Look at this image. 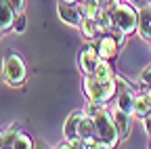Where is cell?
<instances>
[{
	"mask_svg": "<svg viewBox=\"0 0 151 149\" xmlns=\"http://www.w3.org/2000/svg\"><path fill=\"white\" fill-rule=\"evenodd\" d=\"M84 90H86V97L90 101L105 103V101H109L113 95H116V82H113V78L111 80H99L94 73H86Z\"/></svg>",
	"mask_w": 151,
	"mask_h": 149,
	"instance_id": "6da1fadb",
	"label": "cell"
},
{
	"mask_svg": "<svg viewBox=\"0 0 151 149\" xmlns=\"http://www.w3.org/2000/svg\"><path fill=\"white\" fill-rule=\"evenodd\" d=\"M111 27H116L120 34H130L139 27V15L132 6L116 4L111 11Z\"/></svg>",
	"mask_w": 151,
	"mask_h": 149,
	"instance_id": "7a4b0ae2",
	"label": "cell"
},
{
	"mask_svg": "<svg viewBox=\"0 0 151 149\" xmlns=\"http://www.w3.org/2000/svg\"><path fill=\"white\" fill-rule=\"evenodd\" d=\"M94 118V124H97V137L103 139L107 143V147H113L118 143L120 139V132H118V128H116V122H113L105 111L101 109L97 116H92Z\"/></svg>",
	"mask_w": 151,
	"mask_h": 149,
	"instance_id": "3957f363",
	"label": "cell"
},
{
	"mask_svg": "<svg viewBox=\"0 0 151 149\" xmlns=\"http://www.w3.org/2000/svg\"><path fill=\"white\" fill-rule=\"evenodd\" d=\"M2 73H4V80L13 86H19L25 82V63L21 57L17 55H9L4 57V63H2Z\"/></svg>",
	"mask_w": 151,
	"mask_h": 149,
	"instance_id": "277c9868",
	"label": "cell"
},
{
	"mask_svg": "<svg viewBox=\"0 0 151 149\" xmlns=\"http://www.w3.org/2000/svg\"><path fill=\"white\" fill-rule=\"evenodd\" d=\"M94 135H97V124H94V118L92 116H84L82 122H80V128H78V137L86 141L88 147H94Z\"/></svg>",
	"mask_w": 151,
	"mask_h": 149,
	"instance_id": "5b68a950",
	"label": "cell"
},
{
	"mask_svg": "<svg viewBox=\"0 0 151 149\" xmlns=\"http://www.w3.org/2000/svg\"><path fill=\"white\" fill-rule=\"evenodd\" d=\"M59 17L67 23V25H80L82 23V15H80V11L76 9L73 4H69V2H61L59 4Z\"/></svg>",
	"mask_w": 151,
	"mask_h": 149,
	"instance_id": "8992f818",
	"label": "cell"
},
{
	"mask_svg": "<svg viewBox=\"0 0 151 149\" xmlns=\"http://www.w3.org/2000/svg\"><path fill=\"white\" fill-rule=\"evenodd\" d=\"M99 50H94V48H86L84 53H82V57H80V67H82V71L84 73H92L94 71V67H97V63H99Z\"/></svg>",
	"mask_w": 151,
	"mask_h": 149,
	"instance_id": "52a82bcc",
	"label": "cell"
},
{
	"mask_svg": "<svg viewBox=\"0 0 151 149\" xmlns=\"http://www.w3.org/2000/svg\"><path fill=\"white\" fill-rule=\"evenodd\" d=\"M15 23V9L11 6L9 0L0 4V30H9Z\"/></svg>",
	"mask_w": 151,
	"mask_h": 149,
	"instance_id": "ba28073f",
	"label": "cell"
},
{
	"mask_svg": "<svg viewBox=\"0 0 151 149\" xmlns=\"http://www.w3.org/2000/svg\"><path fill=\"white\" fill-rule=\"evenodd\" d=\"M130 114H126L124 109H120L118 107V111H116V116H113V122H116V128H118V132H120V137L122 139H126L128 135H130V118H128Z\"/></svg>",
	"mask_w": 151,
	"mask_h": 149,
	"instance_id": "9c48e42d",
	"label": "cell"
},
{
	"mask_svg": "<svg viewBox=\"0 0 151 149\" xmlns=\"http://www.w3.org/2000/svg\"><path fill=\"white\" fill-rule=\"evenodd\" d=\"M139 32L141 36L151 40V6H143L139 15Z\"/></svg>",
	"mask_w": 151,
	"mask_h": 149,
	"instance_id": "30bf717a",
	"label": "cell"
},
{
	"mask_svg": "<svg viewBox=\"0 0 151 149\" xmlns=\"http://www.w3.org/2000/svg\"><path fill=\"white\" fill-rule=\"evenodd\" d=\"M82 118H84V114H71L69 118H67V122H65V137L71 141V139H76L78 137V128H80V122H82Z\"/></svg>",
	"mask_w": 151,
	"mask_h": 149,
	"instance_id": "8fae6325",
	"label": "cell"
},
{
	"mask_svg": "<svg viewBox=\"0 0 151 149\" xmlns=\"http://www.w3.org/2000/svg\"><path fill=\"white\" fill-rule=\"evenodd\" d=\"M116 48H118V42L109 38V36H105V38L99 42V55H101V59H111L113 55H116Z\"/></svg>",
	"mask_w": 151,
	"mask_h": 149,
	"instance_id": "7c38bea8",
	"label": "cell"
},
{
	"mask_svg": "<svg viewBox=\"0 0 151 149\" xmlns=\"http://www.w3.org/2000/svg\"><path fill=\"white\" fill-rule=\"evenodd\" d=\"M92 73H94V76H97L99 80H111V78H113V71H111V65L107 63V59L99 61Z\"/></svg>",
	"mask_w": 151,
	"mask_h": 149,
	"instance_id": "4fadbf2b",
	"label": "cell"
},
{
	"mask_svg": "<svg viewBox=\"0 0 151 149\" xmlns=\"http://www.w3.org/2000/svg\"><path fill=\"white\" fill-rule=\"evenodd\" d=\"M80 30H82L84 38H92V36L97 34L99 25H97V21H94V17H86V19H82V23H80Z\"/></svg>",
	"mask_w": 151,
	"mask_h": 149,
	"instance_id": "5bb4252c",
	"label": "cell"
},
{
	"mask_svg": "<svg viewBox=\"0 0 151 149\" xmlns=\"http://www.w3.org/2000/svg\"><path fill=\"white\" fill-rule=\"evenodd\" d=\"M134 97H132V92H124V95H120V99H118V107L120 109H124L126 114H132V111H134Z\"/></svg>",
	"mask_w": 151,
	"mask_h": 149,
	"instance_id": "9a60e30c",
	"label": "cell"
},
{
	"mask_svg": "<svg viewBox=\"0 0 151 149\" xmlns=\"http://www.w3.org/2000/svg\"><path fill=\"white\" fill-rule=\"evenodd\" d=\"M149 109H151V105H149V101H147L145 97L134 101V114H137L139 118H143V120H145V118L149 116Z\"/></svg>",
	"mask_w": 151,
	"mask_h": 149,
	"instance_id": "2e32d148",
	"label": "cell"
},
{
	"mask_svg": "<svg viewBox=\"0 0 151 149\" xmlns=\"http://www.w3.org/2000/svg\"><path fill=\"white\" fill-rule=\"evenodd\" d=\"M13 147H17V149H21V147L32 149V147H34V143H32V139H29V137H25V135L19 132V135H17V139H15V143H13Z\"/></svg>",
	"mask_w": 151,
	"mask_h": 149,
	"instance_id": "e0dca14e",
	"label": "cell"
},
{
	"mask_svg": "<svg viewBox=\"0 0 151 149\" xmlns=\"http://www.w3.org/2000/svg\"><path fill=\"white\" fill-rule=\"evenodd\" d=\"M17 135H19V130H17V128H11L9 132L4 135V147H13V143H15Z\"/></svg>",
	"mask_w": 151,
	"mask_h": 149,
	"instance_id": "ac0fdd59",
	"label": "cell"
},
{
	"mask_svg": "<svg viewBox=\"0 0 151 149\" xmlns=\"http://www.w3.org/2000/svg\"><path fill=\"white\" fill-rule=\"evenodd\" d=\"M13 30H15L17 34H21V32L25 30V17H23V15H19L17 19H15V23H13Z\"/></svg>",
	"mask_w": 151,
	"mask_h": 149,
	"instance_id": "d6986e66",
	"label": "cell"
},
{
	"mask_svg": "<svg viewBox=\"0 0 151 149\" xmlns=\"http://www.w3.org/2000/svg\"><path fill=\"white\" fill-rule=\"evenodd\" d=\"M11 6L15 9V13H23V6H25V0H9Z\"/></svg>",
	"mask_w": 151,
	"mask_h": 149,
	"instance_id": "ffe728a7",
	"label": "cell"
},
{
	"mask_svg": "<svg viewBox=\"0 0 151 149\" xmlns=\"http://www.w3.org/2000/svg\"><path fill=\"white\" fill-rule=\"evenodd\" d=\"M141 80H143L145 84H149V86H151V65L143 69V73H141Z\"/></svg>",
	"mask_w": 151,
	"mask_h": 149,
	"instance_id": "44dd1931",
	"label": "cell"
},
{
	"mask_svg": "<svg viewBox=\"0 0 151 149\" xmlns=\"http://www.w3.org/2000/svg\"><path fill=\"white\" fill-rule=\"evenodd\" d=\"M145 126H147V130H149V132H151V114L145 118Z\"/></svg>",
	"mask_w": 151,
	"mask_h": 149,
	"instance_id": "7402d4cb",
	"label": "cell"
},
{
	"mask_svg": "<svg viewBox=\"0 0 151 149\" xmlns=\"http://www.w3.org/2000/svg\"><path fill=\"white\" fill-rule=\"evenodd\" d=\"M145 99H147V101H149V105H151V90H149L147 95H145Z\"/></svg>",
	"mask_w": 151,
	"mask_h": 149,
	"instance_id": "603a6c76",
	"label": "cell"
},
{
	"mask_svg": "<svg viewBox=\"0 0 151 149\" xmlns=\"http://www.w3.org/2000/svg\"><path fill=\"white\" fill-rule=\"evenodd\" d=\"M0 147H4V135H0Z\"/></svg>",
	"mask_w": 151,
	"mask_h": 149,
	"instance_id": "cb8c5ba5",
	"label": "cell"
},
{
	"mask_svg": "<svg viewBox=\"0 0 151 149\" xmlns=\"http://www.w3.org/2000/svg\"><path fill=\"white\" fill-rule=\"evenodd\" d=\"M63 2H69V4H73V2H78V0H63Z\"/></svg>",
	"mask_w": 151,
	"mask_h": 149,
	"instance_id": "d4e9b609",
	"label": "cell"
},
{
	"mask_svg": "<svg viewBox=\"0 0 151 149\" xmlns=\"http://www.w3.org/2000/svg\"><path fill=\"white\" fill-rule=\"evenodd\" d=\"M99 2H101V4H105V2H111V0H99Z\"/></svg>",
	"mask_w": 151,
	"mask_h": 149,
	"instance_id": "484cf974",
	"label": "cell"
},
{
	"mask_svg": "<svg viewBox=\"0 0 151 149\" xmlns=\"http://www.w3.org/2000/svg\"><path fill=\"white\" fill-rule=\"evenodd\" d=\"M2 2H4V0H0V4H2Z\"/></svg>",
	"mask_w": 151,
	"mask_h": 149,
	"instance_id": "4316f807",
	"label": "cell"
}]
</instances>
